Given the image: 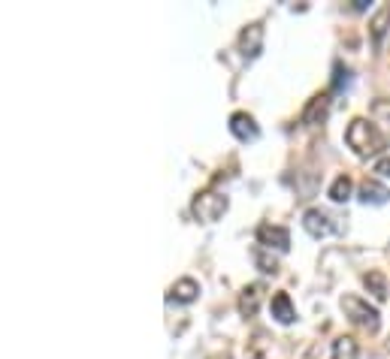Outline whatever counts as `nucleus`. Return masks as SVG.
<instances>
[{"instance_id": "nucleus-1", "label": "nucleus", "mask_w": 390, "mask_h": 359, "mask_svg": "<svg viewBox=\"0 0 390 359\" xmlns=\"http://www.w3.org/2000/svg\"><path fill=\"white\" fill-rule=\"evenodd\" d=\"M345 142L351 145L357 158H372V154L384 148V133L372 121H366V118H354L348 130H345Z\"/></svg>"}, {"instance_id": "nucleus-2", "label": "nucleus", "mask_w": 390, "mask_h": 359, "mask_svg": "<svg viewBox=\"0 0 390 359\" xmlns=\"http://www.w3.org/2000/svg\"><path fill=\"white\" fill-rule=\"evenodd\" d=\"M227 208H230V199H227L224 193H215V190L197 193L194 202H190V211H194V217L203 220V224H215V220H221L227 215Z\"/></svg>"}, {"instance_id": "nucleus-3", "label": "nucleus", "mask_w": 390, "mask_h": 359, "mask_svg": "<svg viewBox=\"0 0 390 359\" xmlns=\"http://www.w3.org/2000/svg\"><path fill=\"white\" fill-rule=\"evenodd\" d=\"M342 311H345V317H348L354 326L366 329V333H378L381 314L369 305V302H363L360 296H345V299H342Z\"/></svg>"}, {"instance_id": "nucleus-4", "label": "nucleus", "mask_w": 390, "mask_h": 359, "mask_svg": "<svg viewBox=\"0 0 390 359\" xmlns=\"http://www.w3.org/2000/svg\"><path fill=\"white\" fill-rule=\"evenodd\" d=\"M257 242H260L263 251H272V247H276L278 254L290 251V233L285 227H276V224H263L257 229Z\"/></svg>"}, {"instance_id": "nucleus-5", "label": "nucleus", "mask_w": 390, "mask_h": 359, "mask_svg": "<svg viewBox=\"0 0 390 359\" xmlns=\"http://www.w3.org/2000/svg\"><path fill=\"white\" fill-rule=\"evenodd\" d=\"M263 49V24L260 22H251L248 27H242L239 33V52L245 61H254Z\"/></svg>"}, {"instance_id": "nucleus-6", "label": "nucleus", "mask_w": 390, "mask_h": 359, "mask_svg": "<svg viewBox=\"0 0 390 359\" xmlns=\"http://www.w3.org/2000/svg\"><path fill=\"white\" fill-rule=\"evenodd\" d=\"M327 115H330V94H315L308 100V106L303 109V124L317 127L327 121Z\"/></svg>"}, {"instance_id": "nucleus-7", "label": "nucleus", "mask_w": 390, "mask_h": 359, "mask_svg": "<svg viewBox=\"0 0 390 359\" xmlns=\"http://www.w3.org/2000/svg\"><path fill=\"white\" fill-rule=\"evenodd\" d=\"M303 229L308 236H315V238H324V236L333 233V220L327 217L321 208H308L303 215Z\"/></svg>"}, {"instance_id": "nucleus-8", "label": "nucleus", "mask_w": 390, "mask_h": 359, "mask_svg": "<svg viewBox=\"0 0 390 359\" xmlns=\"http://www.w3.org/2000/svg\"><path fill=\"white\" fill-rule=\"evenodd\" d=\"M230 130H233L236 139H242V142H254L260 136V127L254 124V118L248 112H236L230 118Z\"/></svg>"}, {"instance_id": "nucleus-9", "label": "nucleus", "mask_w": 390, "mask_h": 359, "mask_svg": "<svg viewBox=\"0 0 390 359\" xmlns=\"http://www.w3.org/2000/svg\"><path fill=\"white\" fill-rule=\"evenodd\" d=\"M360 199L366 202V206H384V202L390 199V190L381 181L366 178V181L360 184Z\"/></svg>"}, {"instance_id": "nucleus-10", "label": "nucleus", "mask_w": 390, "mask_h": 359, "mask_svg": "<svg viewBox=\"0 0 390 359\" xmlns=\"http://www.w3.org/2000/svg\"><path fill=\"white\" fill-rule=\"evenodd\" d=\"M269 311H272V317L278 320V323H294L297 320V311H294V302H290V296L287 293H276L272 296V305H269Z\"/></svg>"}, {"instance_id": "nucleus-11", "label": "nucleus", "mask_w": 390, "mask_h": 359, "mask_svg": "<svg viewBox=\"0 0 390 359\" xmlns=\"http://www.w3.org/2000/svg\"><path fill=\"white\" fill-rule=\"evenodd\" d=\"M197 293H200V284L194 278H179L170 287V299L172 302H181V305H188V302L197 299Z\"/></svg>"}, {"instance_id": "nucleus-12", "label": "nucleus", "mask_w": 390, "mask_h": 359, "mask_svg": "<svg viewBox=\"0 0 390 359\" xmlns=\"http://www.w3.org/2000/svg\"><path fill=\"white\" fill-rule=\"evenodd\" d=\"M257 305H260V284H248V287L239 293V314L254 317L257 314Z\"/></svg>"}, {"instance_id": "nucleus-13", "label": "nucleus", "mask_w": 390, "mask_h": 359, "mask_svg": "<svg viewBox=\"0 0 390 359\" xmlns=\"http://www.w3.org/2000/svg\"><path fill=\"white\" fill-rule=\"evenodd\" d=\"M363 284H366V290H369L378 302L387 299V281H384V275H381L378 269H372V272L363 275Z\"/></svg>"}, {"instance_id": "nucleus-14", "label": "nucleus", "mask_w": 390, "mask_h": 359, "mask_svg": "<svg viewBox=\"0 0 390 359\" xmlns=\"http://www.w3.org/2000/svg\"><path fill=\"white\" fill-rule=\"evenodd\" d=\"M357 353H360V347L348 335H339L333 342V359H357Z\"/></svg>"}, {"instance_id": "nucleus-15", "label": "nucleus", "mask_w": 390, "mask_h": 359, "mask_svg": "<svg viewBox=\"0 0 390 359\" xmlns=\"http://www.w3.org/2000/svg\"><path fill=\"white\" fill-rule=\"evenodd\" d=\"M351 188H354L351 178H348V176H339V178H336V181L330 184V199H333V202L351 199Z\"/></svg>"}, {"instance_id": "nucleus-16", "label": "nucleus", "mask_w": 390, "mask_h": 359, "mask_svg": "<svg viewBox=\"0 0 390 359\" xmlns=\"http://www.w3.org/2000/svg\"><path fill=\"white\" fill-rule=\"evenodd\" d=\"M387 22H390V6H381L378 13H375V18H372V40L375 43H381V36H384V31H387Z\"/></svg>"}, {"instance_id": "nucleus-17", "label": "nucleus", "mask_w": 390, "mask_h": 359, "mask_svg": "<svg viewBox=\"0 0 390 359\" xmlns=\"http://www.w3.org/2000/svg\"><path fill=\"white\" fill-rule=\"evenodd\" d=\"M254 263H257V269L267 272V275H276L278 272L276 257H267V251H263V247H257V251H254Z\"/></svg>"}, {"instance_id": "nucleus-18", "label": "nucleus", "mask_w": 390, "mask_h": 359, "mask_svg": "<svg viewBox=\"0 0 390 359\" xmlns=\"http://www.w3.org/2000/svg\"><path fill=\"white\" fill-rule=\"evenodd\" d=\"M375 172H378V176H384V178H390V158H381L375 163Z\"/></svg>"}, {"instance_id": "nucleus-19", "label": "nucleus", "mask_w": 390, "mask_h": 359, "mask_svg": "<svg viewBox=\"0 0 390 359\" xmlns=\"http://www.w3.org/2000/svg\"><path fill=\"white\" fill-rule=\"evenodd\" d=\"M342 85H348V70L336 67V88H342Z\"/></svg>"}, {"instance_id": "nucleus-20", "label": "nucleus", "mask_w": 390, "mask_h": 359, "mask_svg": "<svg viewBox=\"0 0 390 359\" xmlns=\"http://www.w3.org/2000/svg\"><path fill=\"white\" fill-rule=\"evenodd\" d=\"M209 359H233V356L227 353V351H221V353H212V356H209Z\"/></svg>"}]
</instances>
